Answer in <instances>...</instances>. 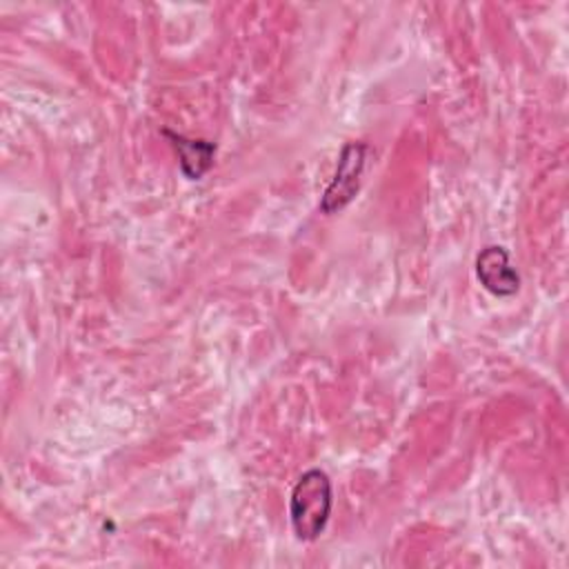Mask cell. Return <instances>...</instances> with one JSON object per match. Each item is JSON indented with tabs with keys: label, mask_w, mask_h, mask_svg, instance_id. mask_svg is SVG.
<instances>
[{
	"label": "cell",
	"mask_w": 569,
	"mask_h": 569,
	"mask_svg": "<svg viewBox=\"0 0 569 569\" xmlns=\"http://www.w3.org/2000/svg\"><path fill=\"white\" fill-rule=\"evenodd\" d=\"M369 147L365 142H347L338 156L336 176L320 198V211L331 216L345 209L358 193Z\"/></svg>",
	"instance_id": "obj_2"
},
{
	"label": "cell",
	"mask_w": 569,
	"mask_h": 569,
	"mask_svg": "<svg viewBox=\"0 0 569 569\" xmlns=\"http://www.w3.org/2000/svg\"><path fill=\"white\" fill-rule=\"evenodd\" d=\"M162 133L171 140L173 149L178 151L180 171H182L189 180H200V178L209 171V167H211V162H213L216 144H211V142H207V140H189V138H184V136H180V133H171L169 129H164Z\"/></svg>",
	"instance_id": "obj_4"
},
{
	"label": "cell",
	"mask_w": 569,
	"mask_h": 569,
	"mask_svg": "<svg viewBox=\"0 0 569 569\" xmlns=\"http://www.w3.org/2000/svg\"><path fill=\"white\" fill-rule=\"evenodd\" d=\"M476 273L480 284L493 296H513L520 289V276L511 267L505 247H485L476 258Z\"/></svg>",
	"instance_id": "obj_3"
},
{
	"label": "cell",
	"mask_w": 569,
	"mask_h": 569,
	"mask_svg": "<svg viewBox=\"0 0 569 569\" xmlns=\"http://www.w3.org/2000/svg\"><path fill=\"white\" fill-rule=\"evenodd\" d=\"M333 491L331 480L322 469L305 471L291 489L289 498V518L298 540H316L331 516Z\"/></svg>",
	"instance_id": "obj_1"
}]
</instances>
